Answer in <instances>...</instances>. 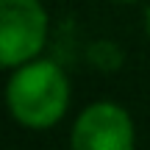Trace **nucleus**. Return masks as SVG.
I'll use <instances>...</instances> for the list:
<instances>
[{
    "instance_id": "nucleus-4",
    "label": "nucleus",
    "mask_w": 150,
    "mask_h": 150,
    "mask_svg": "<svg viewBox=\"0 0 150 150\" xmlns=\"http://www.w3.org/2000/svg\"><path fill=\"white\" fill-rule=\"evenodd\" d=\"M145 28H147V33H150V6H147V11H145Z\"/></svg>"
},
{
    "instance_id": "nucleus-3",
    "label": "nucleus",
    "mask_w": 150,
    "mask_h": 150,
    "mask_svg": "<svg viewBox=\"0 0 150 150\" xmlns=\"http://www.w3.org/2000/svg\"><path fill=\"white\" fill-rule=\"evenodd\" d=\"M136 139L134 120L120 103L97 100L75 117L70 142L75 150H131Z\"/></svg>"
},
{
    "instance_id": "nucleus-1",
    "label": "nucleus",
    "mask_w": 150,
    "mask_h": 150,
    "mask_svg": "<svg viewBox=\"0 0 150 150\" xmlns=\"http://www.w3.org/2000/svg\"><path fill=\"white\" fill-rule=\"evenodd\" d=\"M70 95L67 72L42 56L11 70L6 83L8 114L28 131H47L59 125L70 108Z\"/></svg>"
},
{
    "instance_id": "nucleus-5",
    "label": "nucleus",
    "mask_w": 150,
    "mask_h": 150,
    "mask_svg": "<svg viewBox=\"0 0 150 150\" xmlns=\"http://www.w3.org/2000/svg\"><path fill=\"white\" fill-rule=\"evenodd\" d=\"M114 3H139V0H114Z\"/></svg>"
},
{
    "instance_id": "nucleus-2",
    "label": "nucleus",
    "mask_w": 150,
    "mask_h": 150,
    "mask_svg": "<svg viewBox=\"0 0 150 150\" xmlns=\"http://www.w3.org/2000/svg\"><path fill=\"white\" fill-rule=\"evenodd\" d=\"M50 17L42 0H0V70L39 59L47 45Z\"/></svg>"
}]
</instances>
